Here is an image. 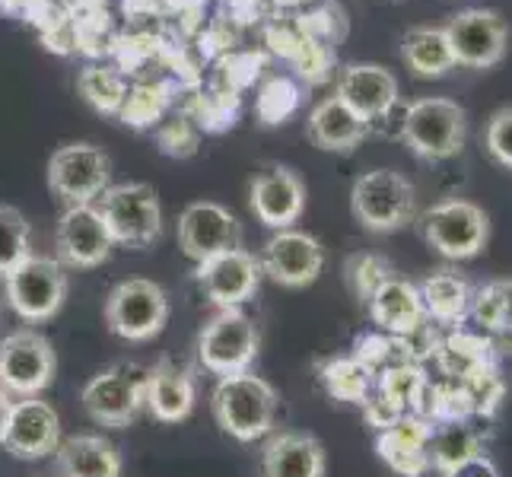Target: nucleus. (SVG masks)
Wrapping results in <instances>:
<instances>
[{"mask_svg": "<svg viewBox=\"0 0 512 477\" xmlns=\"http://www.w3.org/2000/svg\"><path fill=\"white\" fill-rule=\"evenodd\" d=\"M493 350H497V344H493L490 334H474V331L455 328L449 338H443L433 360L446 379L465 382L471 373H478V369L493 363Z\"/></svg>", "mask_w": 512, "mask_h": 477, "instance_id": "nucleus-27", "label": "nucleus"}, {"mask_svg": "<svg viewBox=\"0 0 512 477\" xmlns=\"http://www.w3.org/2000/svg\"><path fill=\"white\" fill-rule=\"evenodd\" d=\"M443 29L449 35L455 64L487 70V67H497L506 58L509 35H506L503 16L497 10L468 7L462 13H455Z\"/></svg>", "mask_w": 512, "mask_h": 477, "instance_id": "nucleus-14", "label": "nucleus"}, {"mask_svg": "<svg viewBox=\"0 0 512 477\" xmlns=\"http://www.w3.org/2000/svg\"><path fill=\"white\" fill-rule=\"evenodd\" d=\"M427 318L436 322V328H462L471 312V287L465 277L455 271H433L423 284L417 287Z\"/></svg>", "mask_w": 512, "mask_h": 477, "instance_id": "nucleus-26", "label": "nucleus"}, {"mask_svg": "<svg viewBox=\"0 0 512 477\" xmlns=\"http://www.w3.org/2000/svg\"><path fill=\"white\" fill-rule=\"evenodd\" d=\"M443 477H500V468H497V462L484 452V455H474V458H468V462H462V465H455L452 471H446Z\"/></svg>", "mask_w": 512, "mask_h": 477, "instance_id": "nucleus-42", "label": "nucleus"}, {"mask_svg": "<svg viewBox=\"0 0 512 477\" xmlns=\"http://www.w3.org/2000/svg\"><path fill=\"white\" fill-rule=\"evenodd\" d=\"M252 214L268 229H293L306 210V182L290 166H264L249 185Z\"/></svg>", "mask_w": 512, "mask_h": 477, "instance_id": "nucleus-18", "label": "nucleus"}, {"mask_svg": "<svg viewBox=\"0 0 512 477\" xmlns=\"http://www.w3.org/2000/svg\"><path fill=\"white\" fill-rule=\"evenodd\" d=\"M465 392H468V401H471V411L474 417H493L500 411L503 404V395H506V385L497 373V363H490L484 369H478V373H471L465 382Z\"/></svg>", "mask_w": 512, "mask_h": 477, "instance_id": "nucleus-37", "label": "nucleus"}, {"mask_svg": "<svg viewBox=\"0 0 512 477\" xmlns=\"http://www.w3.org/2000/svg\"><path fill=\"white\" fill-rule=\"evenodd\" d=\"M319 382L325 395L341 404H363L376 385V376L353 357H331L319 363Z\"/></svg>", "mask_w": 512, "mask_h": 477, "instance_id": "nucleus-30", "label": "nucleus"}, {"mask_svg": "<svg viewBox=\"0 0 512 477\" xmlns=\"http://www.w3.org/2000/svg\"><path fill=\"white\" fill-rule=\"evenodd\" d=\"M166 105H169V90L160 83H144V86H134V90H128L125 96V105H121V112L118 118L125 121V125L131 128H150L156 125V121L163 118L166 112Z\"/></svg>", "mask_w": 512, "mask_h": 477, "instance_id": "nucleus-34", "label": "nucleus"}, {"mask_svg": "<svg viewBox=\"0 0 512 477\" xmlns=\"http://www.w3.org/2000/svg\"><path fill=\"white\" fill-rule=\"evenodd\" d=\"M427 379H430L427 369H423L420 363H398L392 369H385V373H379L373 388L385 401H392L398 411L411 414Z\"/></svg>", "mask_w": 512, "mask_h": 477, "instance_id": "nucleus-32", "label": "nucleus"}, {"mask_svg": "<svg viewBox=\"0 0 512 477\" xmlns=\"http://www.w3.org/2000/svg\"><path fill=\"white\" fill-rule=\"evenodd\" d=\"M169 322V293L147 277H128L105 296V325L121 341H153Z\"/></svg>", "mask_w": 512, "mask_h": 477, "instance_id": "nucleus-7", "label": "nucleus"}, {"mask_svg": "<svg viewBox=\"0 0 512 477\" xmlns=\"http://www.w3.org/2000/svg\"><path fill=\"white\" fill-rule=\"evenodd\" d=\"M420 233L433 252L449 261L478 258L490 242L487 210L465 198H449L427 207L420 214Z\"/></svg>", "mask_w": 512, "mask_h": 477, "instance_id": "nucleus-6", "label": "nucleus"}, {"mask_svg": "<svg viewBox=\"0 0 512 477\" xmlns=\"http://www.w3.org/2000/svg\"><path fill=\"white\" fill-rule=\"evenodd\" d=\"M366 309H369V318H373V325L382 334H392V338H401V334H408L417 325L427 322V309H423L417 284L395 274L373 293Z\"/></svg>", "mask_w": 512, "mask_h": 477, "instance_id": "nucleus-23", "label": "nucleus"}, {"mask_svg": "<svg viewBox=\"0 0 512 477\" xmlns=\"http://www.w3.org/2000/svg\"><path fill=\"white\" fill-rule=\"evenodd\" d=\"M299 105V90L290 80H271L258 96V118L264 125H280L284 118H290Z\"/></svg>", "mask_w": 512, "mask_h": 477, "instance_id": "nucleus-38", "label": "nucleus"}, {"mask_svg": "<svg viewBox=\"0 0 512 477\" xmlns=\"http://www.w3.org/2000/svg\"><path fill=\"white\" fill-rule=\"evenodd\" d=\"M55 462L61 477H121V452L102 433L64 436Z\"/></svg>", "mask_w": 512, "mask_h": 477, "instance_id": "nucleus-24", "label": "nucleus"}, {"mask_svg": "<svg viewBox=\"0 0 512 477\" xmlns=\"http://www.w3.org/2000/svg\"><path fill=\"white\" fill-rule=\"evenodd\" d=\"M112 159L96 144H64L48 159V188L70 204H96L109 188Z\"/></svg>", "mask_w": 512, "mask_h": 477, "instance_id": "nucleus-11", "label": "nucleus"}, {"mask_svg": "<svg viewBox=\"0 0 512 477\" xmlns=\"http://www.w3.org/2000/svg\"><path fill=\"white\" fill-rule=\"evenodd\" d=\"M500 290H503V331L493 334V341L497 338H512V280H500Z\"/></svg>", "mask_w": 512, "mask_h": 477, "instance_id": "nucleus-43", "label": "nucleus"}, {"mask_svg": "<svg viewBox=\"0 0 512 477\" xmlns=\"http://www.w3.org/2000/svg\"><path fill=\"white\" fill-rule=\"evenodd\" d=\"M179 249L201 264L214 255L242 249V226L217 201H194L179 214Z\"/></svg>", "mask_w": 512, "mask_h": 477, "instance_id": "nucleus-15", "label": "nucleus"}, {"mask_svg": "<svg viewBox=\"0 0 512 477\" xmlns=\"http://www.w3.org/2000/svg\"><path fill=\"white\" fill-rule=\"evenodd\" d=\"M61 417L42 398H20L13 401V411L7 420V430L0 446L20 462H42V458L55 455L61 446Z\"/></svg>", "mask_w": 512, "mask_h": 477, "instance_id": "nucleus-17", "label": "nucleus"}, {"mask_svg": "<svg viewBox=\"0 0 512 477\" xmlns=\"http://www.w3.org/2000/svg\"><path fill=\"white\" fill-rule=\"evenodd\" d=\"M484 147L493 163L512 169V105L490 115L487 131H484Z\"/></svg>", "mask_w": 512, "mask_h": 477, "instance_id": "nucleus-40", "label": "nucleus"}, {"mask_svg": "<svg viewBox=\"0 0 512 477\" xmlns=\"http://www.w3.org/2000/svg\"><path fill=\"white\" fill-rule=\"evenodd\" d=\"M353 357H357L373 376L385 373V369H392L398 363H411L401 341L392 338V334H382V331L363 334V338L353 344Z\"/></svg>", "mask_w": 512, "mask_h": 477, "instance_id": "nucleus-36", "label": "nucleus"}, {"mask_svg": "<svg viewBox=\"0 0 512 477\" xmlns=\"http://www.w3.org/2000/svg\"><path fill=\"white\" fill-rule=\"evenodd\" d=\"M58 353L42 331L16 328L0 338V388L10 398H39L55 382Z\"/></svg>", "mask_w": 512, "mask_h": 477, "instance_id": "nucleus-10", "label": "nucleus"}, {"mask_svg": "<svg viewBox=\"0 0 512 477\" xmlns=\"http://www.w3.org/2000/svg\"><path fill=\"white\" fill-rule=\"evenodd\" d=\"M468 318H474V322L481 325V331H487L490 338L503 331V290H500V280L484 284L481 290L471 293V312H468Z\"/></svg>", "mask_w": 512, "mask_h": 477, "instance_id": "nucleus-39", "label": "nucleus"}, {"mask_svg": "<svg viewBox=\"0 0 512 477\" xmlns=\"http://www.w3.org/2000/svg\"><path fill=\"white\" fill-rule=\"evenodd\" d=\"M115 239L96 204H70L55 226V252L64 268L90 271L112 258Z\"/></svg>", "mask_w": 512, "mask_h": 477, "instance_id": "nucleus-13", "label": "nucleus"}, {"mask_svg": "<svg viewBox=\"0 0 512 477\" xmlns=\"http://www.w3.org/2000/svg\"><path fill=\"white\" fill-rule=\"evenodd\" d=\"M430 433L433 423L417 414L398 417L392 427L379 430L376 455L401 477H423L430 471Z\"/></svg>", "mask_w": 512, "mask_h": 477, "instance_id": "nucleus-21", "label": "nucleus"}, {"mask_svg": "<svg viewBox=\"0 0 512 477\" xmlns=\"http://www.w3.org/2000/svg\"><path fill=\"white\" fill-rule=\"evenodd\" d=\"M150 366L140 363H115L96 373L83 385V411L93 423L112 430H125L147 408Z\"/></svg>", "mask_w": 512, "mask_h": 477, "instance_id": "nucleus-4", "label": "nucleus"}, {"mask_svg": "<svg viewBox=\"0 0 512 477\" xmlns=\"http://www.w3.org/2000/svg\"><path fill=\"white\" fill-rule=\"evenodd\" d=\"M261 350V331L242 309H217L198 334V360L214 376L249 373Z\"/></svg>", "mask_w": 512, "mask_h": 477, "instance_id": "nucleus-8", "label": "nucleus"}, {"mask_svg": "<svg viewBox=\"0 0 512 477\" xmlns=\"http://www.w3.org/2000/svg\"><path fill=\"white\" fill-rule=\"evenodd\" d=\"M194 401H198V385H194L191 369L160 360L150 366V385H147V411L160 423H182L191 417Z\"/></svg>", "mask_w": 512, "mask_h": 477, "instance_id": "nucleus-22", "label": "nucleus"}, {"mask_svg": "<svg viewBox=\"0 0 512 477\" xmlns=\"http://www.w3.org/2000/svg\"><path fill=\"white\" fill-rule=\"evenodd\" d=\"M347 287L350 293L360 299V303L366 306L369 299H373V293L385 284L388 277H392V264H388L382 255H373V252H360V255H350L347 258Z\"/></svg>", "mask_w": 512, "mask_h": 477, "instance_id": "nucleus-35", "label": "nucleus"}, {"mask_svg": "<svg viewBox=\"0 0 512 477\" xmlns=\"http://www.w3.org/2000/svg\"><path fill=\"white\" fill-rule=\"evenodd\" d=\"M350 210L366 233H398L417 217V191L395 169H369L350 188Z\"/></svg>", "mask_w": 512, "mask_h": 477, "instance_id": "nucleus-2", "label": "nucleus"}, {"mask_svg": "<svg viewBox=\"0 0 512 477\" xmlns=\"http://www.w3.org/2000/svg\"><path fill=\"white\" fill-rule=\"evenodd\" d=\"M328 452L322 439L306 430H280L268 433L261 449V474L264 477H325Z\"/></svg>", "mask_w": 512, "mask_h": 477, "instance_id": "nucleus-20", "label": "nucleus"}, {"mask_svg": "<svg viewBox=\"0 0 512 477\" xmlns=\"http://www.w3.org/2000/svg\"><path fill=\"white\" fill-rule=\"evenodd\" d=\"M10 411H13V398L4 392V388H0V439H4V430H7Z\"/></svg>", "mask_w": 512, "mask_h": 477, "instance_id": "nucleus-44", "label": "nucleus"}, {"mask_svg": "<svg viewBox=\"0 0 512 477\" xmlns=\"http://www.w3.org/2000/svg\"><path fill=\"white\" fill-rule=\"evenodd\" d=\"M67 290V268L58 258L48 255H29L10 274H4V296L10 309L32 325L55 318L64 306Z\"/></svg>", "mask_w": 512, "mask_h": 477, "instance_id": "nucleus-9", "label": "nucleus"}, {"mask_svg": "<svg viewBox=\"0 0 512 477\" xmlns=\"http://www.w3.org/2000/svg\"><path fill=\"white\" fill-rule=\"evenodd\" d=\"M210 411L226 436L239 439V443H255L274 430L280 398L268 379L249 369V373L223 376L217 382L214 395H210Z\"/></svg>", "mask_w": 512, "mask_h": 477, "instance_id": "nucleus-1", "label": "nucleus"}, {"mask_svg": "<svg viewBox=\"0 0 512 477\" xmlns=\"http://www.w3.org/2000/svg\"><path fill=\"white\" fill-rule=\"evenodd\" d=\"M468 134V115L458 102L443 96L414 99L401 112V137L414 156L427 163H443V159L462 153Z\"/></svg>", "mask_w": 512, "mask_h": 477, "instance_id": "nucleus-3", "label": "nucleus"}, {"mask_svg": "<svg viewBox=\"0 0 512 477\" xmlns=\"http://www.w3.org/2000/svg\"><path fill=\"white\" fill-rule=\"evenodd\" d=\"M468 420H452V423H433L430 433V471L446 474L455 465L468 462L474 455H484V433Z\"/></svg>", "mask_w": 512, "mask_h": 477, "instance_id": "nucleus-29", "label": "nucleus"}, {"mask_svg": "<svg viewBox=\"0 0 512 477\" xmlns=\"http://www.w3.org/2000/svg\"><path fill=\"white\" fill-rule=\"evenodd\" d=\"M401 58L417 77H446L449 70L458 67L446 29H433V26H414L404 32Z\"/></svg>", "mask_w": 512, "mask_h": 477, "instance_id": "nucleus-28", "label": "nucleus"}, {"mask_svg": "<svg viewBox=\"0 0 512 477\" xmlns=\"http://www.w3.org/2000/svg\"><path fill=\"white\" fill-rule=\"evenodd\" d=\"M105 226L115 245L128 249H147L163 236V207L160 194L147 182H121L109 185L96 201Z\"/></svg>", "mask_w": 512, "mask_h": 477, "instance_id": "nucleus-5", "label": "nucleus"}, {"mask_svg": "<svg viewBox=\"0 0 512 477\" xmlns=\"http://www.w3.org/2000/svg\"><path fill=\"white\" fill-rule=\"evenodd\" d=\"M334 96L373 128L398 105V80L392 70L379 64H347L334 86Z\"/></svg>", "mask_w": 512, "mask_h": 477, "instance_id": "nucleus-19", "label": "nucleus"}, {"mask_svg": "<svg viewBox=\"0 0 512 477\" xmlns=\"http://www.w3.org/2000/svg\"><path fill=\"white\" fill-rule=\"evenodd\" d=\"M32 255V226L13 204H0V277Z\"/></svg>", "mask_w": 512, "mask_h": 477, "instance_id": "nucleus-33", "label": "nucleus"}, {"mask_svg": "<svg viewBox=\"0 0 512 477\" xmlns=\"http://www.w3.org/2000/svg\"><path fill=\"white\" fill-rule=\"evenodd\" d=\"M77 90L96 112L118 115L121 105H125V96H128V83L112 67H86L77 77Z\"/></svg>", "mask_w": 512, "mask_h": 477, "instance_id": "nucleus-31", "label": "nucleus"}, {"mask_svg": "<svg viewBox=\"0 0 512 477\" xmlns=\"http://www.w3.org/2000/svg\"><path fill=\"white\" fill-rule=\"evenodd\" d=\"M261 277L264 271H261L258 255L245 249H233V252L207 258L198 264V271H194L201 293L217 309H239L242 303H249L261 287Z\"/></svg>", "mask_w": 512, "mask_h": 477, "instance_id": "nucleus-16", "label": "nucleus"}, {"mask_svg": "<svg viewBox=\"0 0 512 477\" xmlns=\"http://www.w3.org/2000/svg\"><path fill=\"white\" fill-rule=\"evenodd\" d=\"M264 277L287 290H303L319 280L325 268V245L303 229H277L264 242V252L258 255Z\"/></svg>", "mask_w": 512, "mask_h": 477, "instance_id": "nucleus-12", "label": "nucleus"}, {"mask_svg": "<svg viewBox=\"0 0 512 477\" xmlns=\"http://www.w3.org/2000/svg\"><path fill=\"white\" fill-rule=\"evenodd\" d=\"M366 134L369 125L360 115H353L338 96L322 99L306 121V137L312 140V147L325 153H350L353 147L363 144Z\"/></svg>", "mask_w": 512, "mask_h": 477, "instance_id": "nucleus-25", "label": "nucleus"}, {"mask_svg": "<svg viewBox=\"0 0 512 477\" xmlns=\"http://www.w3.org/2000/svg\"><path fill=\"white\" fill-rule=\"evenodd\" d=\"M160 150L166 156H175V159L194 156V150H198V134H194V128L185 118L169 121V125L160 131Z\"/></svg>", "mask_w": 512, "mask_h": 477, "instance_id": "nucleus-41", "label": "nucleus"}]
</instances>
